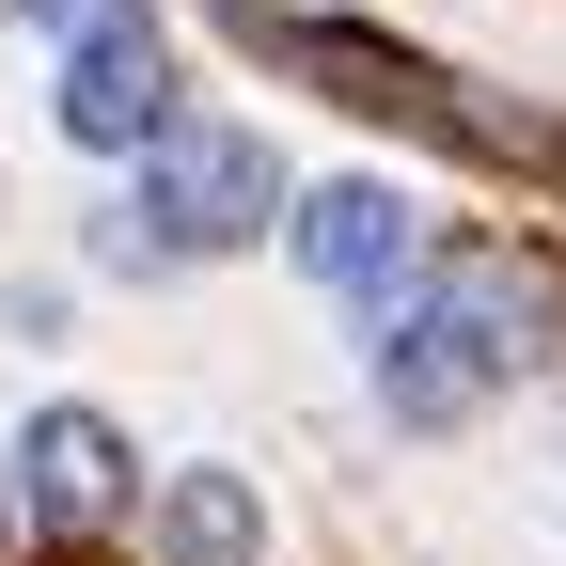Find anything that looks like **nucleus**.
Returning <instances> with one entry per match:
<instances>
[{
    "mask_svg": "<svg viewBox=\"0 0 566 566\" xmlns=\"http://www.w3.org/2000/svg\"><path fill=\"white\" fill-rule=\"evenodd\" d=\"M48 126L80 142V158H142V142H174L189 126V80H174V32L142 17H95L80 48H63V95H48Z\"/></svg>",
    "mask_w": 566,
    "mask_h": 566,
    "instance_id": "nucleus-4",
    "label": "nucleus"
},
{
    "mask_svg": "<svg viewBox=\"0 0 566 566\" xmlns=\"http://www.w3.org/2000/svg\"><path fill=\"white\" fill-rule=\"evenodd\" d=\"M551 346H566V268L520 252V237H457V252L378 315L363 363H378V409L409 424V441H441V424H472L520 363H551Z\"/></svg>",
    "mask_w": 566,
    "mask_h": 566,
    "instance_id": "nucleus-1",
    "label": "nucleus"
},
{
    "mask_svg": "<svg viewBox=\"0 0 566 566\" xmlns=\"http://www.w3.org/2000/svg\"><path fill=\"white\" fill-rule=\"evenodd\" d=\"M268 205H283V158L252 126H174V142H142V189L95 221V268L158 283V268H205V252H252Z\"/></svg>",
    "mask_w": 566,
    "mask_h": 566,
    "instance_id": "nucleus-2",
    "label": "nucleus"
},
{
    "mask_svg": "<svg viewBox=\"0 0 566 566\" xmlns=\"http://www.w3.org/2000/svg\"><path fill=\"white\" fill-rule=\"evenodd\" d=\"M142 535H158V566H268V504H252V472H221V457L174 472Z\"/></svg>",
    "mask_w": 566,
    "mask_h": 566,
    "instance_id": "nucleus-7",
    "label": "nucleus"
},
{
    "mask_svg": "<svg viewBox=\"0 0 566 566\" xmlns=\"http://www.w3.org/2000/svg\"><path fill=\"white\" fill-rule=\"evenodd\" d=\"M0 535H17V457H0Z\"/></svg>",
    "mask_w": 566,
    "mask_h": 566,
    "instance_id": "nucleus-9",
    "label": "nucleus"
},
{
    "mask_svg": "<svg viewBox=\"0 0 566 566\" xmlns=\"http://www.w3.org/2000/svg\"><path fill=\"white\" fill-rule=\"evenodd\" d=\"M221 17L268 48V63H300V80H331L346 111H394V126H424V142H520L504 111H472L441 63H409L394 32H363V17H268V0H221Z\"/></svg>",
    "mask_w": 566,
    "mask_h": 566,
    "instance_id": "nucleus-3",
    "label": "nucleus"
},
{
    "mask_svg": "<svg viewBox=\"0 0 566 566\" xmlns=\"http://www.w3.org/2000/svg\"><path fill=\"white\" fill-rule=\"evenodd\" d=\"M283 252H300L331 300H363V315H394L424 268H441V237H424V205L409 189H378V174H331V189H300V221H283Z\"/></svg>",
    "mask_w": 566,
    "mask_h": 566,
    "instance_id": "nucleus-5",
    "label": "nucleus"
},
{
    "mask_svg": "<svg viewBox=\"0 0 566 566\" xmlns=\"http://www.w3.org/2000/svg\"><path fill=\"white\" fill-rule=\"evenodd\" d=\"M0 17H17V32H48V48H80L95 17H126V0H0Z\"/></svg>",
    "mask_w": 566,
    "mask_h": 566,
    "instance_id": "nucleus-8",
    "label": "nucleus"
},
{
    "mask_svg": "<svg viewBox=\"0 0 566 566\" xmlns=\"http://www.w3.org/2000/svg\"><path fill=\"white\" fill-rule=\"evenodd\" d=\"M126 488H142V457H126L111 409H32V424H17V520H32V535H63V551L111 535Z\"/></svg>",
    "mask_w": 566,
    "mask_h": 566,
    "instance_id": "nucleus-6",
    "label": "nucleus"
}]
</instances>
